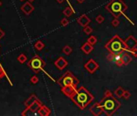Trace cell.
Here are the masks:
<instances>
[{
    "label": "cell",
    "instance_id": "cell-27",
    "mask_svg": "<svg viewBox=\"0 0 137 116\" xmlns=\"http://www.w3.org/2000/svg\"><path fill=\"white\" fill-rule=\"evenodd\" d=\"M68 23H69V21H68L67 18H64V19H62L60 20V25H61L62 27H66Z\"/></svg>",
    "mask_w": 137,
    "mask_h": 116
},
{
    "label": "cell",
    "instance_id": "cell-23",
    "mask_svg": "<svg viewBox=\"0 0 137 116\" xmlns=\"http://www.w3.org/2000/svg\"><path fill=\"white\" fill-rule=\"evenodd\" d=\"M123 92H124V89H123L122 87H118V88L115 91V94L118 97H123Z\"/></svg>",
    "mask_w": 137,
    "mask_h": 116
},
{
    "label": "cell",
    "instance_id": "cell-3",
    "mask_svg": "<svg viewBox=\"0 0 137 116\" xmlns=\"http://www.w3.org/2000/svg\"><path fill=\"white\" fill-rule=\"evenodd\" d=\"M105 48L111 53H123L126 51L128 52V49L125 43L117 35H115L105 45Z\"/></svg>",
    "mask_w": 137,
    "mask_h": 116
},
{
    "label": "cell",
    "instance_id": "cell-6",
    "mask_svg": "<svg viewBox=\"0 0 137 116\" xmlns=\"http://www.w3.org/2000/svg\"><path fill=\"white\" fill-rule=\"evenodd\" d=\"M28 65L34 73H38L43 69V68L44 66H45L46 63L39 56H38V55H35V56L28 61Z\"/></svg>",
    "mask_w": 137,
    "mask_h": 116
},
{
    "label": "cell",
    "instance_id": "cell-33",
    "mask_svg": "<svg viewBox=\"0 0 137 116\" xmlns=\"http://www.w3.org/2000/svg\"><path fill=\"white\" fill-rule=\"evenodd\" d=\"M123 97H124V98H126V99H128L129 97H131V94L129 93L128 91L124 90V92H123Z\"/></svg>",
    "mask_w": 137,
    "mask_h": 116
},
{
    "label": "cell",
    "instance_id": "cell-16",
    "mask_svg": "<svg viewBox=\"0 0 137 116\" xmlns=\"http://www.w3.org/2000/svg\"><path fill=\"white\" fill-rule=\"evenodd\" d=\"M81 49L84 53L88 55V54L90 53L92 51H93L94 47H93V45H91L90 44H89L88 42H86V43H85L81 47Z\"/></svg>",
    "mask_w": 137,
    "mask_h": 116
},
{
    "label": "cell",
    "instance_id": "cell-31",
    "mask_svg": "<svg viewBox=\"0 0 137 116\" xmlns=\"http://www.w3.org/2000/svg\"><path fill=\"white\" fill-rule=\"evenodd\" d=\"M114 55H115V53H111V52H110V54L107 55V59L109 60V61H114Z\"/></svg>",
    "mask_w": 137,
    "mask_h": 116
},
{
    "label": "cell",
    "instance_id": "cell-8",
    "mask_svg": "<svg viewBox=\"0 0 137 116\" xmlns=\"http://www.w3.org/2000/svg\"><path fill=\"white\" fill-rule=\"evenodd\" d=\"M54 65L58 68L59 70H63L64 68L67 67L68 61L64 57H59L56 60H55Z\"/></svg>",
    "mask_w": 137,
    "mask_h": 116
},
{
    "label": "cell",
    "instance_id": "cell-34",
    "mask_svg": "<svg viewBox=\"0 0 137 116\" xmlns=\"http://www.w3.org/2000/svg\"><path fill=\"white\" fill-rule=\"evenodd\" d=\"M4 36H5V32H4V31L2 30V28H0V39L3 38V37H4Z\"/></svg>",
    "mask_w": 137,
    "mask_h": 116
},
{
    "label": "cell",
    "instance_id": "cell-15",
    "mask_svg": "<svg viewBox=\"0 0 137 116\" xmlns=\"http://www.w3.org/2000/svg\"><path fill=\"white\" fill-rule=\"evenodd\" d=\"M125 44L127 46V49L128 48H136V46L137 45V40L133 37V36H130L128 37V39H127V41L125 42Z\"/></svg>",
    "mask_w": 137,
    "mask_h": 116
},
{
    "label": "cell",
    "instance_id": "cell-11",
    "mask_svg": "<svg viewBox=\"0 0 137 116\" xmlns=\"http://www.w3.org/2000/svg\"><path fill=\"white\" fill-rule=\"evenodd\" d=\"M20 9H21V10H22L23 13H24L25 15H30L34 10H35V7H34L32 5H31V2H25V3L20 7Z\"/></svg>",
    "mask_w": 137,
    "mask_h": 116
},
{
    "label": "cell",
    "instance_id": "cell-22",
    "mask_svg": "<svg viewBox=\"0 0 137 116\" xmlns=\"http://www.w3.org/2000/svg\"><path fill=\"white\" fill-rule=\"evenodd\" d=\"M27 59H28V58H27V57H26V55L23 54V53L20 54L17 58L18 61H19L20 64H24V63L27 61Z\"/></svg>",
    "mask_w": 137,
    "mask_h": 116
},
{
    "label": "cell",
    "instance_id": "cell-29",
    "mask_svg": "<svg viewBox=\"0 0 137 116\" xmlns=\"http://www.w3.org/2000/svg\"><path fill=\"white\" fill-rule=\"evenodd\" d=\"M111 24L113 27H115V28H116L118 26V24H119V20L118 19V18H116V19H113L111 21Z\"/></svg>",
    "mask_w": 137,
    "mask_h": 116
},
{
    "label": "cell",
    "instance_id": "cell-37",
    "mask_svg": "<svg viewBox=\"0 0 137 116\" xmlns=\"http://www.w3.org/2000/svg\"><path fill=\"white\" fill-rule=\"evenodd\" d=\"M34 1H36V0H28V2H31H31H33Z\"/></svg>",
    "mask_w": 137,
    "mask_h": 116
},
{
    "label": "cell",
    "instance_id": "cell-17",
    "mask_svg": "<svg viewBox=\"0 0 137 116\" xmlns=\"http://www.w3.org/2000/svg\"><path fill=\"white\" fill-rule=\"evenodd\" d=\"M37 100H39L38 97H36L35 94H32V95H31V96L25 101V102H24V106H25L26 107L30 106L31 104H33L34 102H35L36 101H37Z\"/></svg>",
    "mask_w": 137,
    "mask_h": 116
},
{
    "label": "cell",
    "instance_id": "cell-36",
    "mask_svg": "<svg viewBox=\"0 0 137 116\" xmlns=\"http://www.w3.org/2000/svg\"><path fill=\"white\" fill-rule=\"evenodd\" d=\"M56 1L58 2V3H63V2L65 1V0H56Z\"/></svg>",
    "mask_w": 137,
    "mask_h": 116
},
{
    "label": "cell",
    "instance_id": "cell-30",
    "mask_svg": "<svg viewBox=\"0 0 137 116\" xmlns=\"http://www.w3.org/2000/svg\"><path fill=\"white\" fill-rule=\"evenodd\" d=\"M6 75H7L6 72H5V70L3 69V68L2 66H0V79L3 78Z\"/></svg>",
    "mask_w": 137,
    "mask_h": 116
},
{
    "label": "cell",
    "instance_id": "cell-19",
    "mask_svg": "<svg viewBox=\"0 0 137 116\" xmlns=\"http://www.w3.org/2000/svg\"><path fill=\"white\" fill-rule=\"evenodd\" d=\"M73 13H74L73 10L71 8V7H65V9L63 10V14L65 15V17H70V16H72V15H73Z\"/></svg>",
    "mask_w": 137,
    "mask_h": 116
},
{
    "label": "cell",
    "instance_id": "cell-9",
    "mask_svg": "<svg viewBox=\"0 0 137 116\" xmlns=\"http://www.w3.org/2000/svg\"><path fill=\"white\" fill-rule=\"evenodd\" d=\"M77 88L78 87L68 86L63 87V88H60V90H61L62 93L64 94L66 97H70L71 96H73V94H74L76 90H77Z\"/></svg>",
    "mask_w": 137,
    "mask_h": 116
},
{
    "label": "cell",
    "instance_id": "cell-5",
    "mask_svg": "<svg viewBox=\"0 0 137 116\" xmlns=\"http://www.w3.org/2000/svg\"><path fill=\"white\" fill-rule=\"evenodd\" d=\"M57 83L60 85V88H63V87L68 86L78 87V85L79 84V81L70 71H67L66 73H64L59 78V80L57 81Z\"/></svg>",
    "mask_w": 137,
    "mask_h": 116
},
{
    "label": "cell",
    "instance_id": "cell-32",
    "mask_svg": "<svg viewBox=\"0 0 137 116\" xmlns=\"http://www.w3.org/2000/svg\"><path fill=\"white\" fill-rule=\"evenodd\" d=\"M128 52H131V54H133L134 57H137V48H131V49H128Z\"/></svg>",
    "mask_w": 137,
    "mask_h": 116
},
{
    "label": "cell",
    "instance_id": "cell-14",
    "mask_svg": "<svg viewBox=\"0 0 137 116\" xmlns=\"http://www.w3.org/2000/svg\"><path fill=\"white\" fill-rule=\"evenodd\" d=\"M89 111H90L91 114H93L94 115L98 116V115H100L102 113V108L99 106L98 102H97V103L94 104L93 106L90 107Z\"/></svg>",
    "mask_w": 137,
    "mask_h": 116
},
{
    "label": "cell",
    "instance_id": "cell-18",
    "mask_svg": "<svg viewBox=\"0 0 137 116\" xmlns=\"http://www.w3.org/2000/svg\"><path fill=\"white\" fill-rule=\"evenodd\" d=\"M122 60H123V65H127V64H129V63L131 61V57L129 56L128 54L125 53V52H123V57H122Z\"/></svg>",
    "mask_w": 137,
    "mask_h": 116
},
{
    "label": "cell",
    "instance_id": "cell-4",
    "mask_svg": "<svg viewBox=\"0 0 137 116\" xmlns=\"http://www.w3.org/2000/svg\"><path fill=\"white\" fill-rule=\"evenodd\" d=\"M106 9L111 13L113 16L118 18L121 15H124V11L127 9V6L122 0H111L106 6Z\"/></svg>",
    "mask_w": 137,
    "mask_h": 116
},
{
    "label": "cell",
    "instance_id": "cell-10",
    "mask_svg": "<svg viewBox=\"0 0 137 116\" xmlns=\"http://www.w3.org/2000/svg\"><path fill=\"white\" fill-rule=\"evenodd\" d=\"M42 105V102L39 101V100H37V101H36L35 102H34L33 104H31L30 106L28 107H26V110H23V113H22V115H23V114L28 111H31L32 112V114L34 115V112L37 111V110L39 108V106H40Z\"/></svg>",
    "mask_w": 137,
    "mask_h": 116
},
{
    "label": "cell",
    "instance_id": "cell-12",
    "mask_svg": "<svg viewBox=\"0 0 137 116\" xmlns=\"http://www.w3.org/2000/svg\"><path fill=\"white\" fill-rule=\"evenodd\" d=\"M37 115L39 116H49L51 115V110L47 107L45 105L42 104L37 110Z\"/></svg>",
    "mask_w": 137,
    "mask_h": 116
},
{
    "label": "cell",
    "instance_id": "cell-21",
    "mask_svg": "<svg viewBox=\"0 0 137 116\" xmlns=\"http://www.w3.org/2000/svg\"><path fill=\"white\" fill-rule=\"evenodd\" d=\"M62 52H63V53H65V55L68 56V55H70L73 52V48H71L69 45H65L64 46V48H62Z\"/></svg>",
    "mask_w": 137,
    "mask_h": 116
},
{
    "label": "cell",
    "instance_id": "cell-7",
    "mask_svg": "<svg viewBox=\"0 0 137 116\" xmlns=\"http://www.w3.org/2000/svg\"><path fill=\"white\" fill-rule=\"evenodd\" d=\"M84 67L89 73H94L98 68V64L94 60L89 59L85 64Z\"/></svg>",
    "mask_w": 137,
    "mask_h": 116
},
{
    "label": "cell",
    "instance_id": "cell-20",
    "mask_svg": "<svg viewBox=\"0 0 137 116\" xmlns=\"http://www.w3.org/2000/svg\"><path fill=\"white\" fill-rule=\"evenodd\" d=\"M34 47H35V48L36 50H38V51H41V50L45 47V45H44V44L41 40H37L34 44Z\"/></svg>",
    "mask_w": 137,
    "mask_h": 116
},
{
    "label": "cell",
    "instance_id": "cell-26",
    "mask_svg": "<svg viewBox=\"0 0 137 116\" xmlns=\"http://www.w3.org/2000/svg\"><path fill=\"white\" fill-rule=\"evenodd\" d=\"M30 81H31V83H32L33 85H35V84H37L39 82V78H38L37 76L34 75V76H32V77H31Z\"/></svg>",
    "mask_w": 137,
    "mask_h": 116
},
{
    "label": "cell",
    "instance_id": "cell-2",
    "mask_svg": "<svg viewBox=\"0 0 137 116\" xmlns=\"http://www.w3.org/2000/svg\"><path fill=\"white\" fill-rule=\"evenodd\" d=\"M99 106L102 108V112H104L107 115H111L116 111L120 106V102L110 96H104V97L98 102Z\"/></svg>",
    "mask_w": 137,
    "mask_h": 116
},
{
    "label": "cell",
    "instance_id": "cell-35",
    "mask_svg": "<svg viewBox=\"0 0 137 116\" xmlns=\"http://www.w3.org/2000/svg\"><path fill=\"white\" fill-rule=\"evenodd\" d=\"M76 1H77L78 3H83V2L86 1V0H76Z\"/></svg>",
    "mask_w": 137,
    "mask_h": 116
},
{
    "label": "cell",
    "instance_id": "cell-38",
    "mask_svg": "<svg viewBox=\"0 0 137 116\" xmlns=\"http://www.w3.org/2000/svg\"><path fill=\"white\" fill-rule=\"evenodd\" d=\"M2 5V2H1V0H0V7H1V6Z\"/></svg>",
    "mask_w": 137,
    "mask_h": 116
},
{
    "label": "cell",
    "instance_id": "cell-24",
    "mask_svg": "<svg viewBox=\"0 0 137 116\" xmlns=\"http://www.w3.org/2000/svg\"><path fill=\"white\" fill-rule=\"evenodd\" d=\"M97 41H98V39H97V38L94 36H89V37L88 38V39H87V42L89 44H90L91 45H94V44L97 43Z\"/></svg>",
    "mask_w": 137,
    "mask_h": 116
},
{
    "label": "cell",
    "instance_id": "cell-25",
    "mask_svg": "<svg viewBox=\"0 0 137 116\" xmlns=\"http://www.w3.org/2000/svg\"><path fill=\"white\" fill-rule=\"evenodd\" d=\"M83 31L86 34V35H90V34L93 32V28L87 25V26H86V27H84Z\"/></svg>",
    "mask_w": 137,
    "mask_h": 116
},
{
    "label": "cell",
    "instance_id": "cell-28",
    "mask_svg": "<svg viewBox=\"0 0 137 116\" xmlns=\"http://www.w3.org/2000/svg\"><path fill=\"white\" fill-rule=\"evenodd\" d=\"M95 20H96V22L98 23H103V21L105 20V19H104V17L102 16V15H98V16L96 17Z\"/></svg>",
    "mask_w": 137,
    "mask_h": 116
},
{
    "label": "cell",
    "instance_id": "cell-39",
    "mask_svg": "<svg viewBox=\"0 0 137 116\" xmlns=\"http://www.w3.org/2000/svg\"><path fill=\"white\" fill-rule=\"evenodd\" d=\"M20 1H23V0H20Z\"/></svg>",
    "mask_w": 137,
    "mask_h": 116
},
{
    "label": "cell",
    "instance_id": "cell-13",
    "mask_svg": "<svg viewBox=\"0 0 137 116\" xmlns=\"http://www.w3.org/2000/svg\"><path fill=\"white\" fill-rule=\"evenodd\" d=\"M78 23L81 27H86V26H87L89 23H90V19H89V18L86 15H81L80 17L78 18V20H77Z\"/></svg>",
    "mask_w": 137,
    "mask_h": 116
},
{
    "label": "cell",
    "instance_id": "cell-1",
    "mask_svg": "<svg viewBox=\"0 0 137 116\" xmlns=\"http://www.w3.org/2000/svg\"><path fill=\"white\" fill-rule=\"evenodd\" d=\"M69 98L81 110H84L94 100V96L89 93L85 87L81 86L80 88L77 89L74 94L73 96H71Z\"/></svg>",
    "mask_w": 137,
    "mask_h": 116
}]
</instances>
